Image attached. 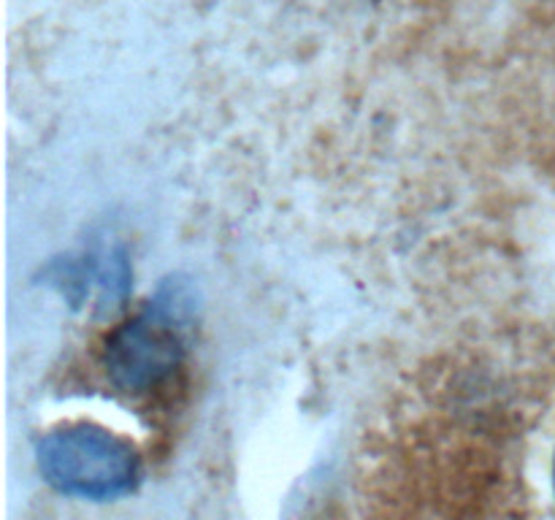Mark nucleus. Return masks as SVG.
<instances>
[{"label": "nucleus", "instance_id": "nucleus-1", "mask_svg": "<svg viewBox=\"0 0 555 520\" xmlns=\"http://www.w3.org/2000/svg\"><path fill=\"white\" fill-rule=\"evenodd\" d=\"M36 455L43 480L65 496L112 502L139 485L141 460L133 444L92 422L47 433Z\"/></svg>", "mask_w": 555, "mask_h": 520}, {"label": "nucleus", "instance_id": "nucleus-2", "mask_svg": "<svg viewBox=\"0 0 555 520\" xmlns=\"http://www.w3.org/2000/svg\"><path fill=\"white\" fill-rule=\"evenodd\" d=\"M184 307L182 287L163 285L135 317L108 336L103 366L114 388L146 393L177 372L184 358Z\"/></svg>", "mask_w": 555, "mask_h": 520}, {"label": "nucleus", "instance_id": "nucleus-3", "mask_svg": "<svg viewBox=\"0 0 555 520\" xmlns=\"http://www.w3.org/2000/svg\"><path fill=\"white\" fill-rule=\"evenodd\" d=\"M553 480H555V469H553Z\"/></svg>", "mask_w": 555, "mask_h": 520}]
</instances>
